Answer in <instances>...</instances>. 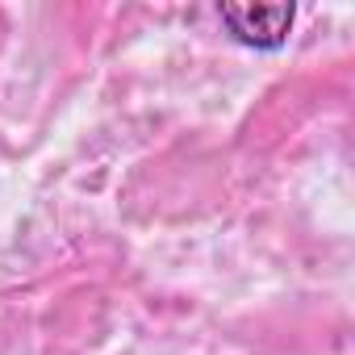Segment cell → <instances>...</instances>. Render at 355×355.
Masks as SVG:
<instances>
[{
	"instance_id": "obj_1",
	"label": "cell",
	"mask_w": 355,
	"mask_h": 355,
	"mask_svg": "<svg viewBox=\"0 0 355 355\" xmlns=\"http://www.w3.org/2000/svg\"><path fill=\"white\" fill-rule=\"evenodd\" d=\"M218 17H222V26L230 30V38L239 46L280 51L288 42V30H293L297 9L293 5H222Z\"/></svg>"
}]
</instances>
